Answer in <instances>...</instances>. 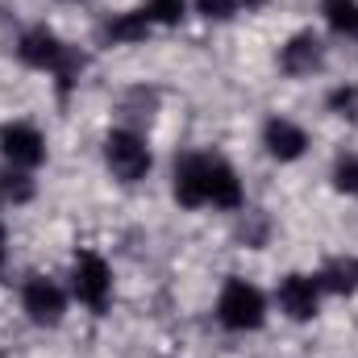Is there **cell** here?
Segmentation results:
<instances>
[{"label":"cell","mask_w":358,"mask_h":358,"mask_svg":"<svg viewBox=\"0 0 358 358\" xmlns=\"http://www.w3.org/2000/svg\"><path fill=\"white\" fill-rule=\"evenodd\" d=\"M100 163H104L113 183L138 187L155 171V146H150V138L138 125H113L100 138Z\"/></svg>","instance_id":"4"},{"label":"cell","mask_w":358,"mask_h":358,"mask_svg":"<svg viewBox=\"0 0 358 358\" xmlns=\"http://www.w3.org/2000/svg\"><path fill=\"white\" fill-rule=\"evenodd\" d=\"M142 13L155 29H176L192 17V0H142Z\"/></svg>","instance_id":"15"},{"label":"cell","mask_w":358,"mask_h":358,"mask_svg":"<svg viewBox=\"0 0 358 358\" xmlns=\"http://www.w3.org/2000/svg\"><path fill=\"white\" fill-rule=\"evenodd\" d=\"M171 200L183 213H242L246 208V183L242 171L217 155V150H183L171 163Z\"/></svg>","instance_id":"1"},{"label":"cell","mask_w":358,"mask_h":358,"mask_svg":"<svg viewBox=\"0 0 358 358\" xmlns=\"http://www.w3.org/2000/svg\"><path fill=\"white\" fill-rule=\"evenodd\" d=\"M329 187L346 200H358V150H342L329 167Z\"/></svg>","instance_id":"16"},{"label":"cell","mask_w":358,"mask_h":358,"mask_svg":"<svg viewBox=\"0 0 358 358\" xmlns=\"http://www.w3.org/2000/svg\"><path fill=\"white\" fill-rule=\"evenodd\" d=\"M150 34H155V25L146 21L142 4H138V8L108 13V17L96 25V38H100V46H138V42H146Z\"/></svg>","instance_id":"11"},{"label":"cell","mask_w":358,"mask_h":358,"mask_svg":"<svg viewBox=\"0 0 358 358\" xmlns=\"http://www.w3.org/2000/svg\"><path fill=\"white\" fill-rule=\"evenodd\" d=\"M13 55H17V63H21L25 71L50 76V80L59 84V92H71L80 84L84 67H88V59L80 55V46H71V42H67L55 25H46V21L25 25V29L17 34Z\"/></svg>","instance_id":"2"},{"label":"cell","mask_w":358,"mask_h":358,"mask_svg":"<svg viewBox=\"0 0 358 358\" xmlns=\"http://www.w3.org/2000/svg\"><path fill=\"white\" fill-rule=\"evenodd\" d=\"M17 304H21V317L34 325V329H59L71 313V292H67V279L59 275H46V271H29L21 279V292H17Z\"/></svg>","instance_id":"6"},{"label":"cell","mask_w":358,"mask_h":358,"mask_svg":"<svg viewBox=\"0 0 358 358\" xmlns=\"http://www.w3.org/2000/svg\"><path fill=\"white\" fill-rule=\"evenodd\" d=\"M0 196H4L8 208H25V204L38 196L34 171H13V167H4V171H0Z\"/></svg>","instance_id":"14"},{"label":"cell","mask_w":358,"mask_h":358,"mask_svg":"<svg viewBox=\"0 0 358 358\" xmlns=\"http://www.w3.org/2000/svg\"><path fill=\"white\" fill-rule=\"evenodd\" d=\"M325 113H334L338 121H358V84L355 80H346V84H334V88L325 92Z\"/></svg>","instance_id":"17"},{"label":"cell","mask_w":358,"mask_h":358,"mask_svg":"<svg viewBox=\"0 0 358 358\" xmlns=\"http://www.w3.org/2000/svg\"><path fill=\"white\" fill-rule=\"evenodd\" d=\"M321 304H325V292L317 271H283L271 287V308L292 325H313L321 317Z\"/></svg>","instance_id":"7"},{"label":"cell","mask_w":358,"mask_h":358,"mask_svg":"<svg viewBox=\"0 0 358 358\" xmlns=\"http://www.w3.org/2000/svg\"><path fill=\"white\" fill-rule=\"evenodd\" d=\"M317 13L334 38L358 42V0H317Z\"/></svg>","instance_id":"13"},{"label":"cell","mask_w":358,"mask_h":358,"mask_svg":"<svg viewBox=\"0 0 358 358\" xmlns=\"http://www.w3.org/2000/svg\"><path fill=\"white\" fill-rule=\"evenodd\" d=\"M50 159V142H46V129L38 121H25V117H13L0 125V163L13 167V171H42Z\"/></svg>","instance_id":"8"},{"label":"cell","mask_w":358,"mask_h":358,"mask_svg":"<svg viewBox=\"0 0 358 358\" xmlns=\"http://www.w3.org/2000/svg\"><path fill=\"white\" fill-rule=\"evenodd\" d=\"M263 4H271V0H242V8H263Z\"/></svg>","instance_id":"20"},{"label":"cell","mask_w":358,"mask_h":358,"mask_svg":"<svg viewBox=\"0 0 358 358\" xmlns=\"http://www.w3.org/2000/svg\"><path fill=\"white\" fill-rule=\"evenodd\" d=\"M67 292L84 313L104 317L117 300V271L96 246H80L71 255V267H67Z\"/></svg>","instance_id":"5"},{"label":"cell","mask_w":358,"mask_h":358,"mask_svg":"<svg viewBox=\"0 0 358 358\" xmlns=\"http://www.w3.org/2000/svg\"><path fill=\"white\" fill-rule=\"evenodd\" d=\"M259 146H263V155H267L271 163L292 167V163H300L313 150V138H308V129L296 117L271 113L267 121H263V129H259Z\"/></svg>","instance_id":"10"},{"label":"cell","mask_w":358,"mask_h":358,"mask_svg":"<svg viewBox=\"0 0 358 358\" xmlns=\"http://www.w3.org/2000/svg\"><path fill=\"white\" fill-rule=\"evenodd\" d=\"M275 67H279V76H287L296 84L300 80H313V76H321L329 67V46H325V38L317 29H296V34H287L279 42Z\"/></svg>","instance_id":"9"},{"label":"cell","mask_w":358,"mask_h":358,"mask_svg":"<svg viewBox=\"0 0 358 358\" xmlns=\"http://www.w3.org/2000/svg\"><path fill=\"white\" fill-rule=\"evenodd\" d=\"M192 13L208 25H229L242 13V0H192Z\"/></svg>","instance_id":"18"},{"label":"cell","mask_w":358,"mask_h":358,"mask_svg":"<svg viewBox=\"0 0 358 358\" xmlns=\"http://www.w3.org/2000/svg\"><path fill=\"white\" fill-rule=\"evenodd\" d=\"M59 4H84V0H59Z\"/></svg>","instance_id":"21"},{"label":"cell","mask_w":358,"mask_h":358,"mask_svg":"<svg viewBox=\"0 0 358 358\" xmlns=\"http://www.w3.org/2000/svg\"><path fill=\"white\" fill-rule=\"evenodd\" d=\"M4 213H8V204H4V196H0V267L8 263V221H4Z\"/></svg>","instance_id":"19"},{"label":"cell","mask_w":358,"mask_h":358,"mask_svg":"<svg viewBox=\"0 0 358 358\" xmlns=\"http://www.w3.org/2000/svg\"><path fill=\"white\" fill-rule=\"evenodd\" d=\"M325 296H358V255H334L317 267Z\"/></svg>","instance_id":"12"},{"label":"cell","mask_w":358,"mask_h":358,"mask_svg":"<svg viewBox=\"0 0 358 358\" xmlns=\"http://www.w3.org/2000/svg\"><path fill=\"white\" fill-rule=\"evenodd\" d=\"M271 296L246 275H225L217 296H213V321L234 334V338H246V334H259L267 329L271 321Z\"/></svg>","instance_id":"3"}]
</instances>
